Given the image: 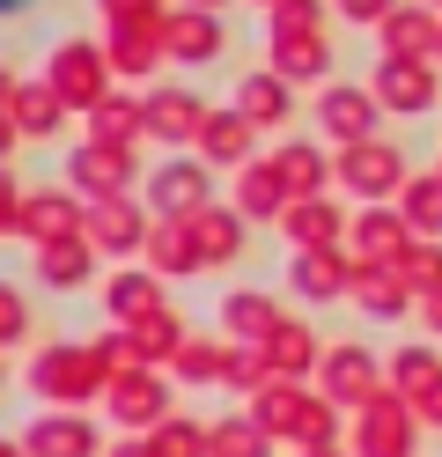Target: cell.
<instances>
[{"label": "cell", "mask_w": 442, "mask_h": 457, "mask_svg": "<svg viewBox=\"0 0 442 457\" xmlns=\"http://www.w3.org/2000/svg\"><path fill=\"white\" fill-rule=\"evenodd\" d=\"M45 89L67 104V111H96L104 96H111V60H104V37H67L45 60Z\"/></svg>", "instance_id": "obj_1"}, {"label": "cell", "mask_w": 442, "mask_h": 457, "mask_svg": "<svg viewBox=\"0 0 442 457\" xmlns=\"http://www.w3.org/2000/svg\"><path fill=\"white\" fill-rule=\"evenodd\" d=\"M332 185H346L354 199H391V192H405V155L391 148V140H354V148H339L332 155Z\"/></svg>", "instance_id": "obj_2"}, {"label": "cell", "mask_w": 442, "mask_h": 457, "mask_svg": "<svg viewBox=\"0 0 442 457\" xmlns=\"http://www.w3.org/2000/svg\"><path fill=\"white\" fill-rule=\"evenodd\" d=\"M369 96H376L383 111H398V119H421V111L442 104V67H435V60H376Z\"/></svg>", "instance_id": "obj_3"}, {"label": "cell", "mask_w": 442, "mask_h": 457, "mask_svg": "<svg viewBox=\"0 0 442 457\" xmlns=\"http://www.w3.org/2000/svg\"><path fill=\"white\" fill-rule=\"evenodd\" d=\"M163 52L170 67H206L229 52V22L214 8H163Z\"/></svg>", "instance_id": "obj_4"}, {"label": "cell", "mask_w": 442, "mask_h": 457, "mask_svg": "<svg viewBox=\"0 0 442 457\" xmlns=\"http://www.w3.org/2000/svg\"><path fill=\"white\" fill-rule=\"evenodd\" d=\"M317 126L332 133L339 148H354V140H376L383 104L362 89V81H324V89H317Z\"/></svg>", "instance_id": "obj_5"}, {"label": "cell", "mask_w": 442, "mask_h": 457, "mask_svg": "<svg viewBox=\"0 0 442 457\" xmlns=\"http://www.w3.org/2000/svg\"><path fill=\"white\" fill-rule=\"evenodd\" d=\"M147 199H155V214L163 221H192L214 207V185H206V162L199 155H170L155 178H147Z\"/></svg>", "instance_id": "obj_6"}, {"label": "cell", "mask_w": 442, "mask_h": 457, "mask_svg": "<svg viewBox=\"0 0 442 457\" xmlns=\"http://www.w3.org/2000/svg\"><path fill=\"white\" fill-rule=\"evenodd\" d=\"M67 170H74V185H81L88 199H126V192H133V178H140L133 148H111V140H81Z\"/></svg>", "instance_id": "obj_7"}, {"label": "cell", "mask_w": 442, "mask_h": 457, "mask_svg": "<svg viewBox=\"0 0 442 457\" xmlns=\"http://www.w3.org/2000/svg\"><path fill=\"white\" fill-rule=\"evenodd\" d=\"M104 60H111V74L147 81L155 67H170V52H163V22H104Z\"/></svg>", "instance_id": "obj_8"}, {"label": "cell", "mask_w": 442, "mask_h": 457, "mask_svg": "<svg viewBox=\"0 0 442 457\" xmlns=\"http://www.w3.org/2000/svg\"><path fill=\"white\" fill-rule=\"evenodd\" d=\"M81 244H88V251H140V244H147L140 199H133V192H126V199H96L88 221H81Z\"/></svg>", "instance_id": "obj_9"}, {"label": "cell", "mask_w": 442, "mask_h": 457, "mask_svg": "<svg viewBox=\"0 0 442 457\" xmlns=\"http://www.w3.org/2000/svg\"><path fill=\"white\" fill-rule=\"evenodd\" d=\"M140 111H147V133L177 148V140H199V126H206V111H214V104L192 96V89H147Z\"/></svg>", "instance_id": "obj_10"}, {"label": "cell", "mask_w": 442, "mask_h": 457, "mask_svg": "<svg viewBox=\"0 0 442 457\" xmlns=\"http://www.w3.org/2000/svg\"><path fill=\"white\" fill-rule=\"evenodd\" d=\"M376 37H383V60H435V37H442V15L435 8H398L376 22Z\"/></svg>", "instance_id": "obj_11"}, {"label": "cell", "mask_w": 442, "mask_h": 457, "mask_svg": "<svg viewBox=\"0 0 442 457\" xmlns=\"http://www.w3.org/2000/svg\"><path fill=\"white\" fill-rule=\"evenodd\" d=\"M273 178L288 185V199H324V185H332V155H324L317 140H280V148H273Z\"/></svg>", "instance_id": "obj_12"}, {"label": "cell", "mask_w": 442, "mask_h": 457, "mask_svg": "<svg viewBox=\"0 0 442 457\" xmlns=\"http://www.w3.org/2000/svg\"><path fill=\"white\" fill-rule=\"evenodd\" d=\"M81 221H88V214L74 207L67 192H29V199H22V237L38 244V251H45V244H74Z\"/></svg>", "instance_id": "obj_13"}, {"label": "cell", "mask_w": 442, "mask_h": 457, "mask_svg": "<svg viewBox=\"0 0 442 457\" xmlns=\"http://www.w3.org/2000/svg\"><path fill=\"white\" fill-rule=\"evenodd\" d=\"M251 140H258V126L229 104V111H206V126H199L192 148H199V162H236V170H244L251 162Z\"/></svg>", "instance_id": "obj_14"}, {"label": "cell", "mask_w": 442, "mask_h": 457, "mask_svg": "<svg viewBox=\"0 0 442 457\" xmlns=\"http://www.w3.org/2000/svg\"><path fill=\"white\" fill-rule=\"evenodd\" d=\"M280 228H288V244H303V251H346V244H339L346 221H339L332 199H288Z\"/></svg>", "instance_id": "obj_15"}, {"label": "cell", "mask_w": 442, "mask_h": 457, "mask_svg": "<svg viewBox=\"0 0 442 457\" xmlns=\"http://www.w3.org/2000/svg\"><path fill=\"white\" fill-rule=\"evenodd\" d=\"M236 111H244L251 126H288V111H295V81H280L273 67H251L244 81H236Z\"/></svg>", "instance_id": "obj_16"}, {"label": "cell", "mask_w": 442, "mask_h": 457, "mask_svg": "<svg viewBox=\"0 0 442 457\" xmlns=\"http://www.w3.org/2000/svg\"><path fill=\"white\" fill-rule=\"evenodd\" d=\"M273 74L280 81H324V74H332V37H324V30L273 37Z\"/></svg>", "instance_id": "obj_17"}, {"label": "cell", "mask_w": 442, "mask_h": 457, "mask_svg": "<svg viewBox=\"0 0 442 457\" xmlns=\"http://www.w3.org/2000/svg\"><path fill=\"white\" fill-rule=\"evenodd\" d=\"M96 377H104V361L81 354V347H52V354L38 361V391H59V398H81Z\"/></svg>", "instance_id": "obj_18"}, {"label": "cell", "mask_w": 442, "mask_h": 457, "mask_svg": "<svg viewBox=\"0 0 442 457\" xmlns=\"http://www.w3.org/2000/svg\"><path fill=\"white\" fill-rule=\"evenodd\" d=\"M8 119H15V133H22V140H52L59 126H67V104H59V96L45 89V81H22Z\"/></svg>", "instance_id": "obj_19"}, {"label": "cell", "mask_w": 442, "mask_h": 457, "mask_svg": "<svg viewBox=\"0 0 442 457\" xmlns=\"http://www.w3.org/2000/svg\"><path fill=\"white\" fill-rule=\"evenodd\" d=\"M147 133V111H140V96H104L96 111H88V140H111V148H133V140Z\"/></svg>", "instance_id": "obj_20"}, {"label": "cell", "mask_w": 442, "mask_h": 457, "mask_svg": "<svg viewBox=\"0 0 442 457\" xmlns=\"http://www.w3.org/2000/svg\"><path fill=\"white\" fill-rule=\"evenodd\" d=\"M185 228H192V244H199V266L244 251V214H229V207H206V214H192Z\"/></svg>", "instance_id": "obj_21"}, {"label": "cell", "mask_w": 442, "mask_h": 457, "mask_svg": "<svg viewBox=\"0 0 442 457\" xmlns=\"http://www.w3.org/2000/svg\"><path fill=\"white\" fill-rule=\"evenodd\" d=\"M354 244H362V259H391L398 266V251L413 244V221L391 214V207H369L362 221H354Z\"/></svg>", "instance_id": "obj_22"}, {"label": "cell", "mask_w": 442, "mask_h": 457, "mask_svg": "<svg viewBox=\"0 0 442 457\" xmlns=\"http://www.w3.org/2000/svg\"><path fill=\"white\" fill-rule=\"evenodd\" d=\"M236 214H288V185L273 178V162H244V178H236Z\"/></svg>", "instance_id": "obj_23"}, {"label": "cell", "mask_w": 442, "mask_h": 457, "mask_svg": "<svg viewBox=\"0 0 442 457\" xmlns=\"http://www.w3.org/2000/svg\"><path fill=\"white\" fill-rule=\"evenodd\" d=\"M29 450L38 457H88L96 450V428L88 420H38L29 428Z\"/></svg>", "instance_id": "obj_24"}, {"label": "cell", "mask_w": 442, "mask_h": 457, "mask_svg": "<svg viewBox=\"0 0 442 457\" xmlns=\"http://www.w3.org/2000/svg\"><path fill=\"white\" fill-rule=\"evenodd\" d=\"M147 259H155L163 273H199V244H192V228H185V221L147 228Z\"/></svg>", "instance_id": "obj_25"}, {"label": "cell", "mask_w": 442, "mask_h": 457, "mask_svg": "<svg viewBox=\"0 0 442 457\" xmlns=\"http://www.w3.org/2000/svg\"><path fill=\"white\" fill-rule=\"evenodd\" d=\"M295 288L303 295H339L346 288V259L339 251H303V259H295Z\"/></svg>", "instance_id": "obj_26"}, {"label": "cell", "mask_w": 442, "mask_h": 457, "mask_svg": "<svg viewBox=\"0 0 442 457\" xmlns=\"http://www.w3.org/2000/svg\"><path fill=\"white\" fill-rule=\"evenodd\" d=\"M405 221L413 228H428V237H442V178H435V170H428V178H405Z\"/></svg>", "instance_id": "obj_27"}, {"label": "cell", "mask_w": 442, "mask_h": 457, "mask_svg": "<svg viewBox=\"0 0 442 457\" xmlns=\"http://www.w3.org/2000/svg\"><path fill=\"white\" fill-rule=\"evenodd\" d=\"M38 273L52 280V288H74V280H88V244L74 237V244H45L38 251Z\"/></svg>", "instance_id": "obj_28"}, {"label": "cell", "mask_w": 442, "mask_h": 457, "mask_svg": "<svg viewBox=\"0 0 442 457\" xmlns=\"http://www.w3.org/2000/svg\"><path fill=\"white\" fill-rule=\"evenodd\" d=\"M362 443H369V457H405V450H413V428H398V413H391V406H369Z\"/></svg>", "instance_id": "obj_29"}, {"label": "cell", "mask_w": 442, "mask_h": 457, "mask_svg": "<svg viewBox=\"0 0 442 457\" xmlns=\"http://www.w3.org/2000/svg\"><path fill=\"white\" fill-rule=\"evenodd\" d=\"M324 8H332V0H280V8L265 15V30H273V37H288V30H324Z\"/></svg>", "instance_id": "obj_30"}, {"label": "cell", "mask_w": 442, "mask_h": 457, "mask_svg": "<svg viewBox=\"0 0 442 457\" xmlns=\"http://www.w3.org/2000/svg\"><path fill=\"white\" fill-rule=\"evenodd\" d=\"M111 310L118 318H147V310H155V280L147 273H118L111 280Z\"/></svg>", "instance_id": "obj_31"}, {"label": "cell", "mask_w": 442, "mask_h": 457, "mask_svg": "<svg viewBox=\"0 0 442 457\" xmlns=\"http://www.w3.org/2000/svg\"><path fill=\"white\" fill-rule=\"evenodd\" d=\"M229 325L236 332H258V339L280 332V318H273V303H265V295H229Z\"/></svg>", "instance_id": "obj_32"}, {"label": "cell", "mask_w": 442, "mask_h": 457, "mask_svg": "<svg viewBox=\"0 0 442 457\" xmlns=\"http://www.w3.org/2000/svg\"><path fill=\"white\" fill-rule=\"evenodd\" d=\"M324 377H332V391H339V398H362V391H369V354H362V347H339Z\"/></svg>", "instance_id": "obj_33"}, {"label": "cell", "mask_w": 442, "mask_h": 457, "mask_svg": "<svg viewBox=\"0 0 442 457\" xmlns=\"http://www.w3.org/2000/svg\"><path fill=\"white\" fill-rule=\"evenodd\" d=\"M118 406H126L133 420H147V413H155V406H163V391H155V384H147V377H126V384H118Z\"/></svg>", "instance_id": "obj_34"}, {"label": "cell", "mask_w": 442, "mask_h": 457, "mask_svg": "<svg viewBox=\"0 0 442 457\" xmlns=\"http://www.w3.org/2000/svg\"><path fill=\"white\" fill-rule=\"evenodd\" d=\"M273 361H280V369H303V361H310V332H303V325H280V332H273Z\"/></svg>", "instance_id": "obj_35"}, {"label": "cell", "mask_w": 442, "mask_h": 457, "mask_svg": "<svg viewBox=\"0 0 442 457\" xmlns=\"http://www.w3.org/2000/svg\"><path fill=\"white\" fill-rule=\"evenodd\" d=\"M214 450H221V457H265V436L236 420V428H221V436H214Z\"/></svg>", "instance_id": "obj_36"}, {"label": "cell", "mask_w": 442, "mask_h": 457, "mask_svg": "<svg viewBox=\"0 0 442 457\" xmlns=\"http://www.w3.org/2000/svg\"><path fill=\"white\" fill-rule=\"evenodd\" d=\"M140 347H147V354L177 347V318H170V310H147V318H140Z\"/></svg>", "instance_id": "obj_37"}, {"label": "cell", "mask_w": 442, "mask_h": 457, "mask_svg": "<svg viewBox=\"0 0 442 457\" xmlns=\"http://www.w3.org/2000/svg\"><path fill=\"white\" fill-rule=\"evenodd\" d=\"M104 22H163V0H104Z\"/></svg>", "instance_id": "obj_38"}, {"label": "cell", "mask_w": 442, "mask_h": 457, "mask_svg": "<svg viewBox=\"0 0 442 457\" xmlns=\"http://www.w3.org/2000/svg\"><path fill=\"white\" fill-rule=\"evenodd\" d=\"M22 178H15V170H0V228H22Z\"/></svg>", "instance_id": "obj_39"}, {"label": "cell", "mask_w": 442, "mask_h": 457, "mask_svg": "<svg viewBox=\"0 0 442 457\" xmlns=\"http://www.w3.org/2000/svg\"><path fill=\"white\" fill-rule=\"evenodd\" d=\"M391 8H398V0H332V15H346V22H369V30H376V22L391 15Z\"/></svg>", "instance_id": "obj_40"}, {"label": "cell", "mask_w": 442, "mask_h": 457, "mask_svg": "<svg viewBox=\"0 0 442 457\" xmlns=\"http://www.w3.org/2000/svg\"><path fill=\"white\" fill-rule=\"evenodd\" d=\"M354 288L369 295V310H405V295H398V288H391V280H383V273H362V280H354Z\"/></svg>", "instance_id": "obj_41"}, {"label": "cell", "mask_w": 442, "mask_h": 457, "mask_svg": "<svg viewBox=\"0 0 442 457\" xmlns=\"http://www.w3.org/2000/svg\"><path fill=\"white\" fill-rule=\"evenodd\" d=\"M155 457H199V436H192V428H163Z\"/></svg>", "instance_id": "obj_42"}, {"label": "cell", "mask_w": 442, "mask_h": 457, "mask_svg": "<svg viewBox=\"0 0 442 457\" xmlns=\"http://www.w3.org/2000/svg\"><path fill=\"white\" fill-rule=\"evenodd\" d=\"M177 369H185V377H214L221 354H214V347H185V354H177Z\"/></svg>", "instance_id": "obj_43"}, {"label": "cell", "mask_w": 442, "mask_h": 457, "mask_svg": "<svg viewBox=\"0 0 442 457\" xmlns=\"http://www.w3.org/2000/svg\"><path fill=\"white\" fill-rule=\"evenodd\" d=\"M22 332V303H15V288H0V339H15Z\"/></svg>", "instance_id": "obj_44"}, {"label": "cell", "mask_w": 442, "mask_h": 457, "mask_svg": "<svg viewBox=\"0 0 442 457\" xmlns=\"http://www.w3.org/2000/svg\"><path fill=\"white\" fill-rule=\"evenodd\" d=\"M15 140H22V133H15V119H8V111H0V170H8V155H15Z\"/></svg>", "instance_id": "obj_45"}, {"label": "cell", "mask_w": 442, "mask_h": 457, "mask_svg": "<svg viewBox=\"0 0 442 457\" xmlns=\"http://www.w3.org/2000/svg\"><path fill=\"white\" fill-rule=\"evenodd\" d=\"M15 89H22V81H15V74H0V111H15Z\"/></svg>", "instance_id": "obj_46"}, {"label": "cell", "mask_w": 442, "mask_h": 457, "mask_svg": "<svg viewBox=\"0 0 442 457\" xmlns=\"http://www.w3.org/2000/svg\"><path fill=\"white\" fill-rule=\"evenodd\" d=\"M177 8H214V15H221V8H229V0H177Z\"/></svg>", "instance_id": "obj_47"}, {"label": "cell", "mask_w": 442, "mask_h": 457, "mask_svg": "<svg viewBox=\"0 0 442 457\" xmlns=\"http://www.w3.org/2000/svg\"><path fill=\"white\" fill-rule=\"evenodd\" d=\"M428 318H435V325H442V295H428Z\"/></svg>", "instance_id": "obj_48"}, {"label": "cell", "mask_w": 442, "mask_h": 457, "mask_svg": "<svg viewBox=\"0 0 442 457\" xmlns=\"http://www.w3.org/2000/svg\"><path fill=\"white\" fill-rule=\"evenodd\" d=\"M15 8H29V0H0V15H15Z\"/></svg>", "instance_id": "obj_49"}, {"label": "cell", "mask_w": 442, "mask_h": 457, "mask_svg": "<svg viewBox=\"0 0 442 457\" xmlns=\"http://www.w3.org/2000/svg\"><path fill=\"white\" fill-rule=\"evenodd\" d=\"M118 457H155V450H118Z\"/></svg>", "instance_id": "obj_50"}, {"label": "cell", "mask_w": 442, "mask_h": 457, "mask_svg": "<svg viewBox=\"0 0 442 457\" xmlns=\"http://www.w3.org/2000/svg\"><path fill=\"white\" fill-rule=\"evenodd\" d=\"M435 67H442V37H435Z\"/></svg>", "instance_id": "obj_51"}, {"label": "cell", "mask_w": 442, "mask_h": 457, "mask_svg": "<svg viewBox=\"0 0 442 457\" xmlns=\"http://www.w3.org/2000/svg\"><path fill=\"white\" fill-rule=\"evenodd\" d=\"M265 8H280V0H265Z\"/></svg>", "instance_id": "obj_52"}, {"label": "cell", "mask_w": 442, "mask_h": 457, "mask_svg": "<svg viewBox=\"0 0 442 457\" xmlns=\"http://www.w3.org/2000/svg\"><path fill=\"white\" fill-rule=\"evenodd\" d=\"M0 457H15V450H0Z\"/></svg>", "instance_id": "obj_53"}, {"label": "cell", "mask_w": 442, "mask_h": 457, "mask_svg": "<svg viewBox=\"0 0 442 457\" xmlns=\"http://www.w3.org/2000/svg\"><path fill=\"white\" fill-rule=\"evenodd\" d=\"M435 178H442V170H435Z\"/></svg>", "instance_id": "obj_54"}, {"label": "cell", "mask_w": 442, "mask_h": 457, "mask_svg": "<svg viewBox=\"0 0 442 457\" xmlns=\"http://www.w3.org/2000/svg\"><path fill=\"white\" fill-rule=\"evenodd\" d=\"M435 8H442V0H435Z\"/></svg>", "instance_id": "obj_55"}]
</instances>
